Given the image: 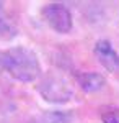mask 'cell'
Returning a JSON list of instances; mask_svg holds the SVG:
<instances>
[{
	"instance_id": "obj_1",
	"label": "cell",
	"mask_w": 119,
	"mask_h": 123,
	"mask_svg": "<svg viewBox=\"0 0 119 123\" xmlns=\"http://www.w3.org/2000/svg\"><path fill=\"white\" fill-rule=\"evenodd\" d=\"M3 66L10 76L20 82H33L41 74V64L34 51L23 46H16L5 51Z\"/></svg>"
},
{
	"instance_id": "obj_2",
	"label": "cell",
	"mask_w": 119,
	"mask_h": 123,
	"mask_svg": "<svg viewBox=\"0 0 119 123\" xmlns=\"http://www.w3.org/2000/svg\"><path fill=\"white\" fill-rule=\"evenodd\" d=\"M38 92L46 102H51V104H65L73 95L70 84L62 76L54 74V72L46 74L39 80Z\"/></svg>"
},
{
	"instance_id": "obj_3",
	"label": "cell",
	"mask_w": 119,
	"mask_h": 123,
	"mask_svg": "<svg viewBox=\"0 0 119 123\" xmlns=\"http://www.w3.org/2000/svg\"><path fill=\"white\" fill-rule=\"evenodd\" d=\"M43 17L46 23L57 33H69L73 26L70 10L64 3H49L43 8Z\"/></svg>"
},
{
	"instance_id": "obj_4",
	"label": "cell",
	"mask_w": 119,
	"mask_h": 123,
	"mask_svg": "<svg viewBox=\"0 0 119 123\" xmlns=\"http://www.w3.org/2000/svg\"><path fill=\"white\" fill-rule=\"evenodd\" d=\"M93 53L106 71H109V72L119 71V54L116 53V49L113 48V44L108 39L96 41V44L93 48Z\"/></svg>"
},
{
	"instance_id": "obj_5",
	"label": "cell",
	"mask_w": 119,
	"mask_h": 123,
	"mask_svg": "<svg viewBox=\"0 0 119 123\" xmlns=\"http://www.w3.org/2000/svg\"><path fill=\"white\" fill-rule=\"evenodd\" d=\"M75 77L85 92H98L106 85V79L100 72H78Z\"/></svg>"
},
{
	"instance_id": "obj_6",
	"label": "cell",
	"mask_w": 119,
	"mask_h": 123,
	"mask_svg": "<svg viewBox=\"0 0 119 123\" xmlns=\"http://www.w3.org/2000/svg\"><path fill=\"white\" fill-rule=\"evenodd\" d=\"M73 120L72 112H62V110H54V112H46L38 118V123H70Z\"/></svg>"
},
{
	"instance_id": "obj_7",
	"label": "cell",
	"mask_w": 119,
	"mask_h": 123,
	"mask_svg": "<svg viewBox=\"0 0 119 123\" xmlns=\"http://www.w3.org/2000/svg\"><path fill=\"white\" fill-rule=\"evenodd\" d=\"M15 35H16L15 25L3 15V12H0V39L2 41H8V39L15 38Z\"/></svg>"
},
{
	"instance_id": "obj_8",
	"label": "cell",
	"mask_w": 119,
	"mask_h": 123,
	"mask_svg": "<svg viewBox=\"0 0 119 123\" xmlns=\"http://www.w3.org/2000/svg\"><path fill=\"white\" fill-rule=\"evenodd\" d=\"M101 120L103 123H119V108L111 105L101 108Z\"/></svg>"
},
{
	"instance_id": "obj_9",
	"label": "cell",
	"mask_w": 119,
	"mask_h": 123,
	"mask_svg": "<svg viewBox=\"0 0 119 123\" xmlns=\"http://www.w3.org/2000/svg\"><path fill=\"white\" fill-rule=\"evenodd\" d=\"M0 71H5V66H3V53L0 51Z\"/></svg>"
},
{
	"instance_id": "obj_10",
	"label": "cell",
	"mask_w": 119,
	"mask_h": 123,
	"mask_svg": "<svg viewBox=\"0 0 119 123\" xmlns=\"http://www.w3.org/2000/svg\"><path fill=\"white\" fill-rule=\"evenodd\" d=\"M0 12H3V8H2V3H0Z\"/></svg>"
}]
</instances>
